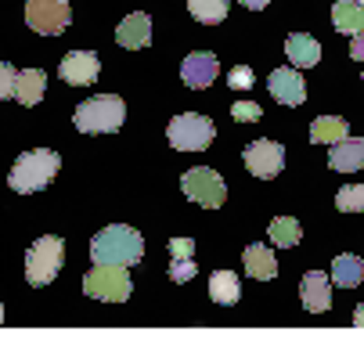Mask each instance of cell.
<instances>
[{"label": "cell", "instance_id": "cell-24", "mask_svg": "<svg viewBox=\"0 0 364 364\" xmlns=\"http://www.w3.org/2000/svg\"><path fill=\"white\" fill-rule=\"evenodd\" d=\"M267 238H271L274 245L289 249V245H296V242L303 238V228H299V220H292V217H274L271 228H267Z\"/></svg>", "mask_w": 364, "mask_h": 364}, {"label": "cell", "instance_id": "cell-18", "mask_svg": "<svg viewBox=\"0 0 364 364\" xmlns=\"http://www.w3.org/2000/svg\"><path fill=\"white\" fill-rule=\"evenodd\" d=\"M332 26L346 36H360L364 33V8L357 0H339V4H332Z\"/></svg>", "mask_w": 364, "mask_h": 364}, {"label": "cell", "instance_id": "cell-4", "mask_svg": "<svg viewBox=\"0 0 364 364\" xmlns=\"http://www.w3.org/2000/svg\"><path fill=\"white\" fill-rule=\"evenodd\" d=\"M65 264V242L58 235H43L40 242H33V249L26 252V278L33 289H43L58 278Z\"/></svg>", "mask_w": 364, "mask_h": 364}, {"label": "cell", "instance_id": "cell-11", "mask_svg": "<svg viewBox=\"0 0 364 364\" xmlns=\"http://www.w3.org/2000/svg\"><path fill=\"white\" fill-rule=\"evenodd\" d=\"M220 73V62L213 50H195V55H188L181 62V80L191 87V90H202V87H210Z\"/></svg>", "mask_w": 364, "mask_h": 364}, {"label": "cell", "instance_id": "cell-21", "mask_svg": "<svg viewBox=\"0 0 364 364\" xmlns=\"http://www.w3.org/2000/svg\"><path fill=\"white\" fill-rule=\"evenodd\" d=\"M332 282L336 285H343V289H357L360 282H364V259H357V256H336L332 259Z\"/></svg>", "mask_w": 364, "mask_h": 364}, {"label": "cell", "instance_id": "cell-6", "mask_svg": "<svg viewBox=\"0 0 364 364\" xmlns=\"http://www.w3.org/2000/svg\"><path fill=\"white\" fill-rule=\"evenodd\" d=\"M166 137H170V144H173L177 151H202V148L213 144L217 127H213V119H205V116H198V112H181V116L170 119Z\"/></svg>", "mask_w": 364, "mask_h": 364}, {"label": "cell", "instance_id": "cell-26", "mask_svg": "<svg viewBox=\"0 0 364 364\" xmlns=\"http://www.w3.org/2000/svg\"><path fill=\"white\" fill-rule=\"evenodd\" d=\"M231 119L235 123H259L264 112H259V105H252V101H235V105H231Z\"/></svg>", "mask_w": 364, "mask_h": 364}, {"label": "cell", "instance_id": "cell-3", "mask_svg": "<svg viewBox=\"0 0 364 364\" xmlns=\"http://www.w3.org/2000/svg\"><path fill=\"white\" fill-rule=\"evenodd\" d=\"M123 119H127V105L116 94L90 97L83 105H76V112H73V123L80 134H116L123 127Z\"/></svg>", "mask_w": 364, "mask_h": 364}, {"label": "cell", "instance_id": "cell-29", "mask_svg": "<svg viewBox=\"0 0 364 364\" xmlns=\"http://www.w3.org/2000/svg\"><path fill=\"white\" fill-rule=\"evenodd\" d=\"M15 80H18L15 65L0 62V101H4V97H15Z\"/></svg>", "mask_w": 364, "mask_h": 364}, {"label": "cell", "instance_id": "cell-35", "mask_svg": "<svg viewBox=\"0 0 364 364\" xmlns=\"http://www.w3.org/2000/svg\"><path fill=\"white\" fill-rule=\"evenodd\" d=\"M357 4H360V8H364V0H357Z\"/></svg>", "mask_w": 364, "mask_h": 364}, {"label": "cell", "instance_id": "cell-2", "mask_svg": "<svg viewBox=\"0 0 364 364\" xmlns=\"http://www.w3.org/2000/svg\"><path fill=\"white\" fill-rule=\"evenodd\" d=\"M58 166H62V155H58V151L33 148V151H26V155H18V159H15V166H11V173H8V184H11V191H18V195L43 191L50 181H55Z\"/></svg>", "mask_w": 364, "mask_h": 364}, {"label": "cell", "instance_id": "cell-22", "mask_svg": "<svg viewBox=\"0 0 364 364\" xmlns=\"http://www.w3.org/2000/svg\"><path fill=\"white\" fill-rule=\"evenodd\" d=\"M238 296H242V282H238L235 271H217V274L210 278V299H217L220 306L238 303Z\"/></svg>", "mask_w": 364, "mask_h": 364}, {"label": "cell", "instance_id": "cell-8", "mask_svg": "<svg viewBox=\"0 0 364 364\" xmlns=\"http://www.w3.org/2000/svg\"><path fill=\"white\" fill-rule=\"evenodd\" d=\"M26 22L40 36H58L73 22L69 0H26Z\"/></svg>", "mask_w": 364, "mask_h": 364}, {"label": "cell", "instance_id": "cell-28", "mask_svg": "<svg viewBox=\"0 0 364 364\" xmlns=\"http://www.w3.org/2000/svg\"><path fill=\"white\" fill-rule=\"evenodd\" d=\"M252 83H256V76H252L249 65H235L231 76H228V87H231V90H249Z\"/></svg>", "mask_w": 364, "mask_h": 364}, {"label": "cell", "instance_id": "cell-9", "mask_svg": "<svg viewBox=\"0 0 364 364\" xmlns=\"http://www.w3.org/2000/svg\"><path fill=\"white\" fill-rule=\"evenodd\" d=\"M242 159H245V170H249L252 177L271 181V177H278L282 166H285V148H282L278 141H252V144H245Z\"/></svg>", "mask_w": 364, "mask_h": 364}, {"label": "cell", "instance_id": "cell-25", "mask_svg": "<svg viewBox=\"0 0 364 364\" xmlns=\"http://www.w3.org/2000/svg\"><path fill=\"white\" fill-rule=\"evenodd\" d=\"M336 205L343 213H364V184H346L336 195Z\"/></svg>", "mask_w": 364, "mask_h": 364}, {"label": "cell", "instance_id": "cell-27", "mask_svg": "<svg viewBox=\"0 0 364 364\" xmlns=\"http://www.w3.org/2000/svg\"><path fill=\"white\" fill-rule=\"evenodd\" d=\"M195 259H173L170 264V278H173V285H184V282H191L195 278Z\"/></svg>", "mask_w": 364, "mask_h": 364}, {"label": "cell", "instance_id": "cell-34", "mask_svg": "<svg viewBox=\"0 0 364 364\" xmlns=\"http://www.w3.org/2000/svg\"><path fill=\"white\" fill-rule=\"evenodd\" d=\"M0 321H4V303H0Z\"/></svg>", "mask_w": 364, "mask_h": 364}, {"label": "cell", "instance_id": "cell-30", "mask_svg": "<svg viewBox=\"0 0 364 364\" xmlns=\"http://www.w3.org/2000/svg\"><path fill=\"white\" fill-rule=\"evenodd\" d=\"M195 256V242L191 238H173L170 242V259H191Z\"/></svg>", "mask_w": 364, "mask_h": 364}, {"label": "cell", "instance_id": "cell-13", "mask_svg": "<svg viewBox=\"0 0 364 364\" xmlns=\"http://www.w3.org/2000/svg\"><path fill=\"white\" fill-rule=\"evenodd\" d=\"M299 299H303V306L310 310V314H325V310L332 306V285H328V278H325L321 271L303 274V282H299Z\"/></svg>", "mask_w": 364, "mask_h": 364}, {"label": "cell", "instance_id": "cell-12", "mask_svg": "<svg viewBox=\"0 0 364 364\" xmlns=\"http://www.w3.org/2000/svg\"><path fill=\"white\" fill-rule=\"evenodd\" d=\"M267 90H271V97L278 101V105H303L306 101V83H303V76H299V69H274L271 73V80H267Z\"/></svg>", "mask_w": 364, "mask_h": 364}, {"label": "cell", "instance_id": "cell-10", "mask_svg": "<svg viewBox=\"0 0 364 364\" xmlns=\"http://www.w3.org/2000/svg\"><path fill=\"white\" fill-rule=\"evenodd\" d=\"M97 73H101V62H97L94 50H69V55L62 58V65H58V76L69 87H87V83L97 80Z\"/></svg>", "mask_w": 364, "mask_h": 364}, {"label": "cell", "instance_id": "cell-31", "mask_svg": "<svg viewBox=\"0 0 364 364\" xmlns=\"http://www.w3.org/2000/svg\"><path fill=\"white\" fill-rule=\"evenodd\" d=\"M350 58H353V62H364V33L350 43Z\"/></svg>", "mask_w": 364, "mask_h": 364}, {"label": "cell", "instance_id": "cell-15", "mask_svg": "<svg viewBox=\"0 0 364 364\" xmlns=\"http://www.w3.org/2000/svg\"><path fill=\"white\" fill-rule=\"evenodd\" d=\"M328 166L336 173H357L364 166V137H343L332 144V155H328Z\"/></svg>", "mask_w": 364, "mask_h": 364}, {"label": "cell", "instance_id": "cell-20", "mask_svg": "<svg viewBox=\"0 0 364 364\" xmlns=\"http://www.w3.org/2000/svg\"><path fill=\"white\" fill-rule=\"evenodd\" d=\"M343 137H350V123L339 119V116H318L310 123V141L314 144H336Z\"/></svg>", "mask_w": 364, "mask_h": 364}, {"label": "cell", "instance_id": "cell-17", "mask_svg": "<svg viewBox=\"0 0 364 364\" xmlns=\"http://www.w3.org/2000/svg\"><path fill=\"white\" fill-rule=\"evenodd\" d=\"M242 264H245V274H252L256 282H271L278 274V259L267 245H249L242 252Z\"/></svg>", "mask_w": 364, "mask_h": 364}, {"label": "cell", "instance_id": "cell-36", "mask_svg": "<svg viewBox=\"0 0 364 364\" xmlns=\"http://www.w3.org/2000/svg\"><path fill=\"white\" fill-rule=\"evenodd\" d=\"M360 83H364V73H360Z\"/></svg>", "mask_w": 364, "mask_h": 364}, {"label": "cell", "instance_id": "cell-14", "mask_svg": "<svg viewBox=\"0 0 364 364\" xmlns=\"http://www.w3.org/2000/svg\"><path fill=\"white\" fill-rule=\"evenodd\" d=\"M116 43L127 47V50H141L151 43V18L144 11H134L127 15L119 26H116Z\"/></svg>", "mask_w": 364, "mask_h": 364}, {"label": "cell", "instance_id": "cell-23", "mask_svg": "<svg viewBox=\"0 0 364 364\" xmlns=\"http://www.w3.org/2000/svg\"><path fill=\"white\" fill-rule=\"evenodd\" d=\"M188 11L202 26H217L228 18V0H188Z\"/></svg>", "mask_w": 364, "mask_h": 364}, {"label": "cell", "instance_id": "cell-1", "mask_svg": "<svg viewBox=\"0 0 364 364\" xmlns=\"http://www.w3.org/2000/svg\"><path fill=\"white\" fill-rule=\"evenodd\" d=\"M144 256V242L134 228L112 224L90 238V259L94 264H116V267H134Z\"/></svg>", "mask_w": 364, "mask_h": 364}, {"label": "cell", "instance_id": "cell-7", "mask_svg": "<svg viewBox=\"0 0 364 364\" xmlns=\"http://www.w3.org/2000/svg\"><path fill=\"white\" fill-rule=\"evenodd\" d=\"M181 188H184V195H188L195 205H202V210H220L224 198H228L224 177H220L217 170H210V166L188 170V173L181 177Z\"/></svg>", "mask_w": 364, "mask_h": 364}, {"label": "cell", "instance_id": "cell-33", "mask_svg": "<svg viewBox=\"0 0 364 364\" xmlns=\"http://www.w3.org/2000/svg\"><path fill=\"white\" fill-rule=\"evenodd\" d=\"M353 328H364V303L357 306V314H353Z\"/></svg>", "mask_w": 364, "mask_h": 364}, {"label": "cell", "instance_id": "cell-16", "mask_svg": "<svg viewBox=\"0 0 364 364\" xmlns=\"http://www.w3.org/2000/svg\"><path fill=\"white\" fill-rule=\"evenodd\" d=\"M285 55H289V62L296 69H310V65H318V58H321V43L310 33H292L285 40Z\"/></svg>", "mask_w": 364, "mask_h": 364}, {"label": "cell", "instance_id": "cell-32", "mask_svg": "<svg viewBox=\"0 0 364 364\" xmlns=\"http://www.w3.org/2000/svg\"><path fill=\"white\" fill-rule=\"evenodd\" d=\"M238 4H242V8H252V11H259V8H267L271 0H238Z\"/></svg>", "mask_w": 364, "mask_h": 364}, {"label": "cell", "instance_id": "cell-19", "mask_svg": "<svg viewBox=\"0 0 364 364\" xmlns=\"http://www.w3.org/2000/svg\"><path fill=\"white\" fill-rule=\"evenodd\" d=\"M43 90H47V76H43V69H26V73H18V80H15V101H22V105H36V101L43 97Z\"/></svg>", "mask_w": 364, "mask_h": 364}, {"label": "cell", "instance_id": "cell-5", "mask_svg": "<svg viewBox=\"0 0 364 364\" xmlns=\"http://www.w3.org/2000/svg\"><path fill=\"white\" fill-rule=\"evenodd\" d=\"M83 292L90 299H105V303H123L134 292L130 271L116 267V264H94V271H87L83 278Z\"/></svg>", "mask_w": 364, "mask_h": 364}]
</instances>
